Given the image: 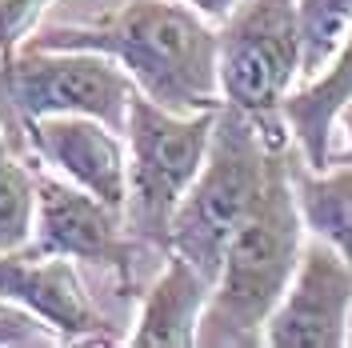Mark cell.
Returning a JSON list of instances; mask_svg holds the SVG:
<instances>
[{"instance_id": "cell-9", "label": "cell", "mask_w": 352, "mask_h": 348, "mask_svg": "<svg viewBox=\"0 0 352 348\" xmlns=\"http://www.w3.org/2000/svg\"><path fill=\"white\" fill-rule=\"evenodd\" d=\"M0 301L21 305L68 345H112V325L96 308L72 257L0 252Z\"/></svg>"}, {"instance_id": "cell-1", "label": "cell", "mask_w": 352, "mask_h": 348, "mask_svg": "<svg viewBox=\"0 0 352 348\" xmlns=\"http://www.w3.org/2000/svg\"><path fill=\"white\" fill-rule=\"evenodd\" d=\"M28 48H92L120 61L148 100L168 112L220 109L217 24L184 0H124L92 24H52Z\"/></svg>"}, {"instance_id": "cell-17", "label": "cell", "mask_w": 352, "mask_h": 348, "mask_svg": "<svg viewBox=\"0 0 352 348\" xmlns=\"http://www.w3.org/2000/svg\"><path fill=\"white\" fill-rule=\"evenodd\" d=\"M52 336L44 332V325H36L32 312L24 308H8L0 312V345H48Z\"/></svg>"}, {"instance_id": "cell-12", "label": "cell", "mask_w": 352, "mask_h": 348, "mask_svg": "<svg viewBox=\"0 0 352 348\" xmlns=\"http://www.w3.org/2000/svg\"><path fill=\"white\" fill-rule=\"evenodd\" d=\"M352 100V32L332 56V65L292 88L285 100V120L292 129V140L312 168H329V149L336 132V112Z\"/></svg>"}, {"instance_id": "cell-20", "label": "cell", "mask_w": 352, "mask_h": 348, "mask_svg": "<svg viewBox=\"0 0 352 348\" xmlns=\"http://www.w3.org/2000/svg\"><path fill=\"white\" fill-rule=\"evenodd\" d=\"M349 348H352V305H349Z\"/></svg>"}, {"instance_id": "cell-7", "label": "cell", "mask_w": 352, "mask_h": 348, "mask_svg": "<svg viewBox=\"0 0 352 348\" xmlns=\"http://www.w3.org/2000/svg\"><path fill=\"white\" fill-rule=\"evenodd\" d=\"M41 257H72L80 264H104L129 284L140 240L132 237L120 208H112L92 193L76 188L60 176H36V224L24 244Z\"/></svg>"}, {"instance_id": "cell-13", "label": "cell", "mask_w": 352, "mask_h": 348, "mask_svg": "<svg viewBox=\"0 0 352 348\" xmlns=\"http://www.w3.org/2000/svg\"><path fill=\"white\" fill-rule=\"evenodd\" d=\"M292 188H296L305 228L312 237L329 240L352 264V164L312 168L296 149L292 153Z\"/></svg>"}, {"instance_id": "cell-2", "label": "cell", "mask_w": 352, "mask_h": 348, "mask_svg": "<svg viewBox=\"0 0 352 348\" xmlns=\"http://www.w3.org/2000/svg\"><path fill=\"white\" fill-rule=\"evenodd\" d=\"M292 149L268 160L264 188L244 217L236 237L228 240L220 272L212 281L208 305L200 312V348H261L272 308L280 305L288 281L305 252V217L292 188Z\"/></svg>"}, {"instance_id": "cell-18", "label": "cell", "mask_w": 352, "mask_h": 348, "mask_svg": "<svg viewBox=\"0 0 352 348\" xmlns=\"http://www.w3.org/2000/svg\"><path fill=\"white\" fill-rule=\"evenodd\" d=\"M336 124H340V132H344V149H332L329 164H352V100L336 112ZM332 136H336V132H332Z\"/></svg>"}, {"instance_id": "cell-16", "label": "cell", "mask_w": 352, "mask_h": 348, "mask_svg": "<svg viewBox=\"0 0 352 348\" xmlns=\"http://www.w3.org/2000/svg\"><path fill=\"white\" fill-rule=\"evenodd\" d=\"M48 4L52 0H0V61H4V68L16 61L21 44L36 32Z\"/></svg>"}, {"instance_id": "cell-6", "label": "cell", "mask_w": 352, "mask_h": 348, "mask_svg": "<svg viewBox=\"0 0 352 348\" xmlns=\"http://www.w3.org/2000/svg\"><path fill=\"white\" fill-rule=\"evenodd\" d=\"M4 80L12 92V105L24 116L76 112L109 124L112 132L129 129V100L136 85L109 52L21 44L16 61L4 68Z\"/></svg>"}, {"instance_id": "cell-4", "label": "cell", "mask_w": 352, "mask_h": 348, "mask_svg": "<svg viewBox=\"0 0 352 348\" xmlns=\"http://www.w3.org/2000/svg\"><path fill=\"white\" fill-rule=\"evenodd\" d=\"M217 68L224 105L241 109L272 149H292L285 100L305 80L296 0H236L217 21Z\"/></svg>"}, {"instance_id": "cell-21", "label": "cell", "mask_w": 352, "mask_h": 348, "mask_svg": "<svg viewBox=\"0 0 352 348\" xmlns=\"http://www.w3.org/2000/svg\"><path fill=\"white\" fill-rule=\"evenodd\" d=\"M8 308H12V305H8V301H0V312H8Z\"/></svg>"}, {"instance_id": "cell-5", "label": "cell", "mask_w": 352, "mask_h": 348, "mask_svg": "<svg viewBox=\"0 0 352 348\" xmlns=\"http://www.w3.org/2000/svg\"><path fill=\"white\" fill-rule=\"evenodd\" d=\"M217 109L168 112L140 88L129 100V220L132 237L168 257V224L208 156Z\"/></svg>"}, {"instance_id": "cell-3", "label": "cell", "mask_w": 352, "mask_h": 348, "mask_svg": "<svg viewBox=\"0 0 352 348\" xmlns=\"http://www.w3.org/2000/svg\"><path fill=\"white\" fill-rule=\"evenodd\" d=\"M272 153L280 149H272L241 109L220 105L208 156L168 224V252L184 257L208 284L217 281L228 240L261 196Z\"/></svg>"}, {"instance_id": "cell-15", "label": "cell", "mask_w": 352, "mask_h": 348, "mask_svg": "<svg viewBox=\"0 0 352 348\" xmlns=\"http://www.w3.org/2000/svg\"><path fill=\"white\" fill-rule=\"evenodd\" d=\"M36 224V176L12 156L0 136V252H16L32 240Z\"/></svg>"}, {"instance_id": "cell-14", "label": "cell", "mask_w": 352, "mask_h": 348, "mask_svg": "<svg viewBox=\"0 0 352 348\" xmlns=\"http://www.w3.org/2000/svg\"><path fill=\"white\" fill-rule=\"evenodd\" d=\"M296 17H300V76L312 80L332 65L340 44L349 41L352 0H296Z\"/></svg>"}, {"instance_id": "cell-11", "label": "cell", "mask_w": 352, "mask_h": 348, "mask_svg": "<svg viewBox=\"0 0 352 348\" xmlns=\"http://www.w3.org/2000/svg\"><path fill=\"white\" fill-rule=\"evenodd\" d=\"M212 284L200 276L184 257L168 252L164 272L144 292L136 328L124 345L132 348H197V325L208 305Z\"/></svg>"}, {"instance_id": "cell-10", "label": "cell", "mask_w": 352, "mask_h": 348, "mask_svg": "<svg viewBox=\"0 0 352 348\" xmlns=\"http://www.w3.org/2000/svg\"><path fill=\"white\" fill-rule=\"evenodd\" d=\"M24 129L32 149L72 180L76 188L92 193L112 208H129V149L120 132L109 124L76 116V112H56V116H24Z\"/></svg>"}, {"instance_id": "cell-8", "label": "cell", "mask_w": 352, "mask_h": 348, "mask_svg": "<svg viewBox=\"0 0 352 348\" xmlns=\"http://www.w3.org/2000/svg\"><path fill=\"white\" fill-rule=\"evenodd\" d=\"M352 264L329 240L308 232L300 264L272 308L264 345L272 348H340L349 345Z\"/></svg>"}, {"instance_id": "cell-19", "label": "cell", "mask_w": 352, "mask_h": 348, "mask_svg": "<svg viewBox=\"0 0 352 348\" xmlns=\"http://www.w3.org/2000/svg\"><path fill=\"white\" fill-rule=\"evenodd\" d=\"M184 4H192V8L204 12L208 21H224V17L232 12V4H236V0H184Z\"/></svg>"}]
</instances>
